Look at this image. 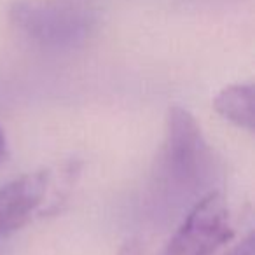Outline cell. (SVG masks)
I'll return each mask as SVG.
<instances>
[{
	"instance_id": "7",
	"label": "cell",
	"mask_w": 255,
	"mask_h": 255,
	"mask_svg": "<svg viewBox=\"0 0 255 255\" xmlns=\"http://www.w3.org/2000/svg\"><path fill=\"white\" fill-rule=\"evenodd\" d=\"M119 255H143L142 245L138 243V240H128L119 248Z\"/></svg>"
},
{
	"instance_id": "2",
	"label": "cell",
	"mask_w": 255,
	"mask_h": 255,
	"mask_svg": "<svg viewBox=\"0 0 255 255\" xmlns=\"http://www.w3.org/2000/svg\"><path fill=\"white\" fill-rule=\"evenodd\" d=\"M14 28L35 46L74 49L86 42L95 25L88 9L68 0H25L11 9Z\"/></svg>"
},
{
	"instance_id": "8",
	"label": "cell",
	"mask_w": 255,
	"mask_h": 255,
	"mask_svg": "<svg viewBox=\"0 0 255 255\" xmlns=\"http://www.w3.org/2000/svg\"><path fill=\"white\" fill-rule=\"evenodd\" d=\"M7 157V143H5V136L0 129V163H4Z\"/></svg>"
},
{
	"instance_id": "4",
	"label": "cell",
	"mask_w": 255,
	"mask_h": 255,
	"mask_svg": "<svg viewBox=\"0 0 255 255\" xmlns=\"http://www.w3.org/2000/svg\"><path fill=\"white\" fill-rule=\"evenodd\" d=\"M49 173H25L0 187V238L18 233L28 224L46 198Z\"/></svg>"
},
{
	"instance_id": "6",
	"label": "cell",
	"mask_w": 255,
	"mask_h": 255,
	"mask_svg": "<svg viewBox=\"0 0 255 255\" xmlns=\"http://www.w3.org/2000/svg\"><path fill=\"white\" fill-rule=\"evenodd\" d=\"M226 255H255V238L254 234H248L241 243H238L233 250H229Z\"/></svg>"
},
{
	"instance_id": "3",
	"label": "cell",
	"mask_w": 255,
	"mask_h": 255,
	"mask_svg": "<svg viewBox=\"0 0 255 255\" xmlns=\"http://www.w3.org/2000/svg\"><path fill=\"white\" fill-rule=\"evenodd\" d=\"M233 238L234 226L226 196L210 191L192 205L164 255H215Z\"/></svg>"
},
{
	"instance_id": "1",
	"label": "cell",
	"mask_w": 255,
	"mask_h": 255,
	"mask_svg": "<svg viewBox=\"0 0 255 255\" xmlns=\"http://www.w3.org/2000/svg\"><path fill=\"white\" fill-rule=\"evenodd\" d=\"M215 157L198 121L184 107H171L157 159L156 191L166 201L196 198L212 182Z\"/></svg>"
},
{
	"instance_id": "5",
	"label": "cell",
	"mask_w": 255,
	"mask_h": 255,
	"mask_svg": "<svg viewBox=\"0 0 255 255\" xmlns=\"http://www.w3.org/2000/svg\"><path fill=\"white\" fill-rule=\"evenodd\" d=\"M213 109L234 126L254 131L255 128V88L254 84H231L213 98Z\"/></svg>"
}]
</instances>
